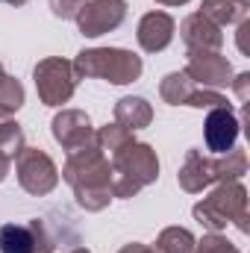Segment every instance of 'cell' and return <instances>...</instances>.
I'll return each mask as SVG.
<instances>
[{"instance_id":"6da1fadb","label":"cell","mask_w":250,"mask_h":253,"mask_svg":"<svg viewBox=\"0 0 250 253\" xmlns=\"http://www.w3.org/2000/svg\"><path fill=\"white\" fill-rule=\"evenodd\" d=\"M239 135V124H236V115L227 112V109H218L209 115V124H206V138L215 150H227Z\"/></svg>"},{"instance_id":"7a4b0ae2","label":"cell","mask_w":250,"mask_h":253,"mask_svg":"<svg viewBox=\"0 0 250 253\" xmlns=\"http://www.w3.org/2000/svg\"><path fill=\"white\" fill-rule=\"evenodd\" d=\"M30 239L21 227H3L0 230V251L3 253H27L30 248Z\"/></svg>"}]
</instances>
